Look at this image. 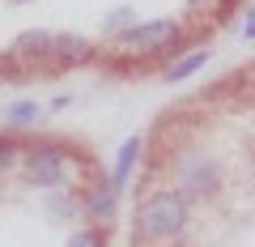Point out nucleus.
Listing matches in <instances>:
<instances>
[{"mask_svg": "<svg viewBox=\"0 0 255 247\" xmlns=\"http://www.w3.org/2000/svg\"><path fill=\"white\" fill-rule=\"evenodd\" d=\"M136 158H140V137H128L124 145H119V158H115V179H111L115 192H124V183H128V175H132V166H136Z\"/></svg>", "mask_w": 255, "mask_h": 247, "instance_id": "39448f33", "label": "nucleus"}, {"mask_svg": "<svg viewBox=\"0 0 255 247\" xmlns=\"http://www.w3.org/2000/svg\"><path fill=\"white\" fill-rule=\"evenodd\" d=\"M124 43L132 47V51H140V55H157V51H170V47L179 43V26H174L170 17L140 21V26H132L124 34Z\"/></svg>", "mask_w": 255, "mask_h": 247, "instance_id": "f03ea898", "label": "nucleus"}, {"mask_svg": "<svg viewBox=\"0 0 255 247\" xmlns=\"http://www.w3.org/2000/svg\"><path fill=\"white\" fill-rule=\"evenodd\" d=\"M124 21H132V13H115V17L107 21V30H119V26H124Z\"/></svg>", "mask_w": 255, "mask_h": 247, "instance_id": "f8f14e48", "label": "nucleus"}, {"mask_svg": "<svg viewBox=\"0 0 255 247\" xmlns=\"http://www.w3.org/2000/svg\"><path fill=\"white\" fill-rule=\"evenodd\" d=\"M243 38H255V9L247 13V26H243Z\"/></svg>", "mask_w": 255, "mask_h": 247, "instance_id": "ddd939ff", "label": "nucleus"}, {"mask_svg": "<svg viewBox=\"0 0 255 247\" xmlns=\"http://www.w3.org/2000/svg\"><path fill=\"white\" fill-rule=\"evenodd\" d=\"M115 201H119V192L115 188H94V196H90V213L94 218H111V213H115Z\"/></svg>", "mask_w": 255, "mask_h": 247, "instance_id": "6e6552de", "label": "nucleus"}, {"mask_svg": "<svg viewBox=\"0 0 255 247\" xmlns=\"http://www.w3.org/2000/svg\"><path fill=\"white\" fill-rule=\"evenodd\" d=\"M68 247H102V243H98V235H94V230H81V235L68 239Z\"/></svg>", "mask_w": 255, "mask_h": 247, "instance_id": "9b49d317", "label": "nucleus"}, {"mask_svg": "<svg viewBox=\"0 0 255 247\" xmlns=\"http://www.w3.org/2000/svg\"><path fill=\"white\" fill-rule=\"evenodd\" d=\"M136 226H140V235H145V239L166 243V239L183 235V226H187V205H183L179 192H153L145 205H140Z\"/></svg>", "mask_w": 255, "mask_h": 247, "instance_id": "f257e3e1", "label": "nucleus"}, {"mask_svg": "<svg viewBox=\"0 0 255 247\" xmlns=\"http://www.w3.org/2000/svg\"><path fill=\"white\" fill-rule=\"evenodd\" d=\"M204 60H209V51H191V55H183L174 68H166V81H183V77H191L196 68H204Z\"/></svg>", "mask_w": 255, "mask_h": 247, "instance_id": "1a4fd4ad", "label": "nucleus"}, {"mask_svg": "<svg viewBox=\"0 0 255 247\" xmlns=\"http://www.w3.org/2000/svg\"><path fill=\"white\" fill-rule=\"evenodd\" d=\"M51 43H55V38L47 34V30H30V34L17 38V51L21 55H30V51H34V55H51Z\"/></svg>", "mask_w": 255, "mask_h": 247, "instance_id": "0eeeda50", "label": "nucleus"}, {"mask_svg": "<svg viewBox=\"0 0 255 247\" xmlns=\"http://www.w3.org/2000/svg\"><path fill=\"white\" fill-rule=\"evenodd\" d=\"M34 119H38L34 102H17V107H13V124H34Z\"/></svg>", "mask_w": 255, "mask_h": 247, "instance_id": "9d476101", "label": "nucleus"}, {"mask_svg": "<svg viewBox=\"0 0 255 247\" xmlns=\"http://www.w3.org/2000/svg\"><path fill=\"white\" fill-rule=\"evenodd\" d=\"M51 55L60 60V64H85V60L94 55V43H85V38H55Z\"/></svg>", "mask_w": 255, "mask_h": 247, "instance_id": "423d86ee", "label": "nucleus"}, {"mask_svg": "<svg viewBox=\"0 0 255 247\" xmlns=\"http://www.w3.org/2000/svg\"><path fill=\"white\" fill-rule=\"evenodd\" d=\"M26 175L38 188H60V183H68V158H64V149L43 145L26 158Z\"/></svg>", "mask_w": 255, "mask_h": 247, "instance_id": "7ed1b4c3", "label": "nucleus"}, {"mask_svg": "<svg viewBox=\"0 0 255 247\" xmlns=\"http://www.w3.org/2000/svg\"><path fill=\"white\" fill-rule=\"evenodd\" d=\"M183 192H191V196H213V192H217V166H213V162L187 166V171H183Z\"/></svg>", "mask_w": 255, "mask_h": 247, "instance_id": "20e7f679", "label": "nucleus"}]
</instances>
